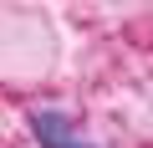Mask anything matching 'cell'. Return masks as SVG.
<instances>
[{
  "label": "cell",
  "mask_w": 153,
  "mask_h": 148,
  "mask_svg": "<svg viewBox=\"0 0 153 148\" xmlns=\"http://www.w3.org/2000/svg\"><path fill=\"white\" fill-rule=\"evenodd\" d=\"M31 133H36L41 148H97V143H87V138H76L71 118L56 112V107H36V112H31Z\"/></svg>",
  "instance_id": "cell-1"
}]
</instances>
